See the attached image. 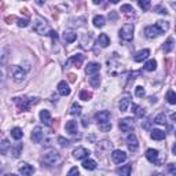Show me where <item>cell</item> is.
Listing matches in <instances>:
<instances>
[{"label": "cell", "mask_w": 176, "mask_h": 176, "mask_svg": "<svg viewBox=\"0 0 176 176\" xmlns=\"http://www.w3.org/2000/svg\"><path fill=\"white\" fill-rule=\"evenodd\" d=\"M76 39H77V34L74 32H65L63 33V40L66 41V43H73Z\"/></svg>", "instance_id": "30"}, {"label": "cell", "mask_w": 176, "mask_h": 176, "mask_svg": "<svg viewBox=\"0 0 176 176\" xmlns=\"http://www.w3.org/2000/svg\"><path fill=\"white\" fill-rule=\"evenodd\" d=\"M135 95L138 96V98H143L144 96V89H143V87H136L135 88Z\"/></svg>", "instance_id": "45"}, {"label": "cell", "mask_w": 176, "mask_h": 176, "mask_svg": "<svg viewBox=\"0 0 176 176\" xmlns=\"http://www.w3.org/2000/svg\"><path fill=\"white\" fill-rule=\"evenodd\" d=\"M88 156H89V151L85 147H77V149L73 150V157L76 160H84Z\"/></svg>", "instance_id": "12"}, {"label": "cell", "mask_w": 176, "mask_h": 176, "mask_svg": "<svg viewBox=\"0 0 176 176\" xmlns=\"http://www.w3.org/2000/svg\"><path fill=\"white\" fill-rule=\"evenodd\" d=\"M110 149H112V142H109V140H102V142H99V144L96 146V153H98V156L101 154V156H105L106 153H109Z\"/></svg>", "instance_id": "8"}, {"label": "cell", "mask_w": 176, "mask_h": 176, "mask_svg": "<svg viewBox=\"0 0 176 176\" xmlns=\"http://www.w3.org/2000/svg\"><path fill=\"white\" fill-rule=\"evenodd\" d=\"M156 26H157V29L160 30L161 33H164V32H167L168 29H169V25H168V22H165V21H157V23H156Z\"/></svg>", "instance_id": "34"}, {"label": "cell", "mask_w": 176, "mask_h": 176, "mask_svg": "<svg viewBox=\"0 0 176 176\" xmlns=\"http://www.w3.org/2000/svg\"><path fill=\"white\" fill-rule=\"evenodd\" d=\"M99 70H101V65L96 63V62H89V63L87 65V68H85V73H87L88 76L99 73Z\"/></svg>", "instance_id": "15"}, {"label": "cell", "mask_w": 176, "mask_h": 176, "mask_svg": "<svg viewBox=\"0 0 176 176\" xmlns=\"http://www.w3.org/2000/svg\"><path fill=\"white\" fill-rule=\"evenodd\" d=\"M48 34L53 37V41L57 44L58 43V34H57V32H55V30H50V33H48Z\"/></svg>", "instance_id": "49"}, {"label": "cell", "mask_w": 176, "mask_h": 176, "mask_svg": "<svg viewBox=\"0 0 176 176\" xmlns=\"http://www.w3.org/2000/svg\"><path fill=\"white\" fill-rule=\"evenodd\" d=\"M129 105H131V99H129L128 95L124 96V98H121V99H120V103H118L120 112H127L128 108H129Z\"/></svg>", "instance_id": "18"}, {"label": "cell", "mask_w": 176, "mask_h": 176, "mask_svg": "<svg viewBox=\"0 0 176 176\" xmlns=\"http://www.w3.org/2000/svg\"><path fill=\"white\" fill-rule=\"evenodd\" d=\"M44 2H46V0H36V3L39 6H41V4H44Z\"/></svg>", "instance_id": "58"}, {"label": "cell", "mask_w": 176, "mask_h": 176, "mask_svg": "<svg viewBox=\"0 0 176 176\" xmlns=\"http://www.w3.org/2000/svg\"><path fill=\"white\" fill-rule=\"evenodd\" d=\"M118 127H120V129H121L123 132H131V131H133V128H135V124H133V120L132 118L125 117V118L120 120Z\"/></svg>", "instance_id": "5"}, {"label": "cell", "mask_w": 176, "mask_h": 176, "mask_svg": "<svg viewBox=\"0 0 176 176\" xmlns=\"http://www.w3.org/2000/svg\"><path fill=\"white\" fill-rule=\"evenodd\" d=\"M144 34H146V37H149V39H156L157 36H160V34H163V33L157 29V26H147V28H144Z\"/></svg>", "instance_id": "14"}, {"label": "cell", "mask_w": 176, "mask_h": 176, "mask_svg": "<svg viewBox=\"0 0 176 176\" xmlns=\"http://www.w3.org/2000/svg\"><path fill=\"white\" fill-rule=\"evenodd\" d=\"M173 43H175V40H173V37H169L167 41L164 43V46H163V50L165 51V53H171L172 50H173Z\"/></svg>", "instance_id": "26"}, {"label": "cell", "mask_w": 176, "mask_h": 176, "mask_svg": "<svg viewBox=\"0 0 176 176\" xmlns=\"http://www.w3.org/2000/svg\"><path fill=\"white\" fill-rule=\"evenodd\" d=\"M83 61H84V55L83 54H76L73 57H70L69 59L66 61V65L65 66L66 68H70L72 65H74L76 68H80V65L83 63Z\"/></svg>", "instance_id": "7"}, {"label": "cell", "mask_w": 176, "mask_h": 176, "mask_svg": "<svg viewBox=\"0 0 176 176\" xmlns=\"http://www.w3.org/2000/svg\"><path fill=\"white\" fill-rule=\"evenodd\" d=\"M58 92H59V95H62V96H68L70 94V88H69L66 81H61L59 84H58Z\"/></svg>", "instance_id": "17"}, {"label": "cell", "mask_w": 176, "mask_h": 176, "mask_svg": "<svg viewBox=\"0 0 176 176\" xmlns=\"http://www.w3.org/2000/svg\"><path fill=\"white\" fill-rule=\"evenodd\" d=\"M40 120H41V121H43L44 124H50V123H51L50 112H48V110H41V112H40Z\"/></svg>", "instance_id": "27"}, {"label": "cell", "mask_w": 176, "mask_h": 176, "mask_svg": "<svg viewBox=\"0 0 176 176\" xmlns=\"http://www.w3.org/2000/svg\"><path fill=\"white\" fill-rule=\"evenodd\" d=\"M10 133H11V136H13L15 140H19L23 136L22 129H21V128H18V127H15V128H13V129H11V132H10Z\"/></svg>", "instance_id": "32"}, {"label": "cell", "mask_w": 176, "mask_h": 176, "mask_svg": "<svg viewBox=\"0 0 176 176\" xmlns=\"http://www.w3.org/2000/svg\"><path fill=\"white\" fill-rule=\"evenodd\" d=\"M132 112L135 113L136 117H143L144 116V110L142 108H139L138 105H132Z\"/></svg>", "instance_id": "42"}, {"label": "cell", "mask_w": 176, "mask_h": 176, "mask_svg": "<svg viewBox=\"0 0 176 176\" xmlns=\"http://www.w3.org/2000/svg\"><path fill=\"white\" fill-rule=\"evenodd\" d=\"M154 11H157V13H160V14H163V15H167V14H168L167 8H164L163 6H156V7H154Z\"/></svg>", "instance_id": "46"}, {"label": "cell", "mask_w": 176, "mask_h": 176, "mask_svg": "<svg viewBox=\"0 0 176 176\" xmlns=\"http://www.w3.org/2000/svg\"><path fill=\"white\" fill-rule=\"evenodd\" d=\"M58 143H59L62 147H68L69 144H70V142H69L68 139H65L63 136H59V138H58Z\"/></svg>", "instance_id": "44"}, {"label": "cell", "mask_w": 176, "mask_h": 176, "mask_svg": "<svg viewBox=\"0 0 176 176\" xmlns=\"http://www.w3.org/2000/svg\"><path fill=\"white\" fill-rule=\"evenodd\" d=\"M150 55V51L149 50H142L139 51V53L135 54V57H133V59H135V62H143L144 59H147Z\"/></svg>", "instance_id": "20"}, {"label": "cell", "mask_w": 176, "mask_h": 176, "mask_svg": "<svg viewBox=\"0 0 176 176\" xmlns=\"http://www.w3.org/2000/svg\"><path fill=\"white\" fill-rule=\"evenodd\" d=\"M89 84L92 85L94 88H98L99 84H101V77H99V74H92L91 77H89Z\"/></svg>", "instance_id": "29"}, {"label": "cell", "mask_w": 176, "mask_h": 176, "mask_svg": "<svg viewBox=\"0 0 176 176\" xmlns=\"http://www.w3.org/2000/svg\"><path fill=\"white\" fill-rule=\"evenodd\" d=\"M78 173H80L78 168H72V169L69 171V175H78Z\"/></svg>", "instance_id": "53"}, {"label": "cell", "mask_w": 176, "mask_h": 176, "mask_svg": "<svg viewBox=\"0 0 176 176\" xmlns=\"http://www.w3.org/2000/svg\"><path fill=\"white\" fill-rule=\"evenodd\" d=\"M33 30L39 34H48L50 33V26H48V23L44 19L37 18L33 23Z\"/></svg>", "instance_id": "2"}, {"label": "cell", "mask_w": 176, "mask_h": 176, "mask_svg": "<svg viewBox=\"0 0 176 176\" xmlns=\"http://www.w3.org/2000/svg\"><path fill=\"white\" fill-rule=\"evenodd\" d=\"M83 125H84V127H88L89 125V121H88L87 118H83Z\"/></svg>", "instance_id": "56"}, {"label": "cell", "mask_w": 176, "mask_h": 176, "mask_svg": "<svg viewBox=\"0 0 176 176\" xmlns=\"http://www.w3.org/2000/svg\"><path fill=\"white\" fill-rule=\"evenodd\" d=\"M3 81H4V77H3V72H2V69H0V85L3 84Z\"/></svg>", "instance_id": "55"}, {"label": "cell", "mask_w": 176, "mask_h": 176, "mask_svg": "<svg viewBox=\"0 0 176 176\" xmlns=\"http://www.w3.org/2000/svg\"><path fill=\"white\" fill-rule=\"evenodd\" d=\"M154 123L160 124V125H165V124H167V116H165V113H161V114H158L156 118H154Z\"/></svg>", "instance_id": "37"}, {"label": "cell", "mask_w": 176, "mask_h": 176, "mask_svg": "<svg viewBox=\"0 0 176 176\" xmlns=\"http://www.w3.org/2000/svg\"><path fill=\"white\" fill-rule=\"evenodd\" d=\"M8 73H10V76H11V77H13L15 81H22V80H25V77H26L25 70H23V69L21 68V66H17V65H13V66H10Z\"/></svg>", "instance_id": "1"}, {"label": "cell", "mask_w": 176, "mask_h": 176, "mask_svg": "<svg viewBox=\"0 0 176 176\" xmlns=\"http://www.w3.org/2000/svg\"><path fill=\"white\" fill-rule=\"evenodd\" d=\"M120 11H123L124 14H127V15H133V11H135V10L132 8V6L124 4V6H121V10H120Z\"/></svg>", "instance_id": "39"}, {"label": "cell", "mask_w": 176, "mask_h": 176, "mask_svg": "<svg viewBox=\"0 0 176 176\" xmlns=\"http://www.w3.org/2000/svg\"><path fill=\"white\" fill-rule=\"evenodd\" d=\"M98 44L101 47H103V48H106L110 44V39H109V36L106 33H102L101 36L98 37Z\"/></svg>", "instance_id": "24"}, {"label": "cell", "mask_w": 176, "mask_h": 176, "mask_svg": "<svg viewBox=\"0 0 176 176\" xmlns=\"http://www.w3.org/2000/svg\"><path fill=\"white\" fill-rule=\"evenodd\" d=\"M172 153L176 154V144H173V147H172Z\"/></svg>", "instance_id": "60"}, {"label": "cell", "mask_w": 176, "mask_h": 176, "mask_svg": "<svg viewBox=\"0 0 176 176\" xmlns=\"http://www.w3.org/2000/svg\"><path fill=\"white\" fill-rule=\"evenodd\" d=\"M80 99L81 101H91L92 99V94L91 92H88L87 89H83L80 92Z\"/></svg>", "instance_id": "40"}, {"label": "cell", "mask_w": 176, "mask_h": 176, "mask_svg": "<svg viewBox=\"0 0 176 176\" xmlns=\"http://www.w3.org/2000/svg\"><path fill=\"white\" fill-rule=\"evenodd\" d=\"M10 142L7 139H3L2 142H0V153L2 154H7V151L10 150Z\"/></svg>", "instance_id": "33"}, {"label": "cell", "mask_w": 176, "mask_h": 176, "mask_svg": "<svg viewBox=\"0 0 176 176\" xmlns=\"http://www.w3.org/2000/svg\"><path fill=\"white\" fill-rule=\"evenodd\" d=\"M22 149H23V144L22 143H17L15 146L11 147V153L14 157H19L21 153H22Z\"/></svg>", "instance_id": "28"}, {"label": "cell", "mask_w": 176, "mask_h": 176, "mask_svg": "<svg viewBox=\"0 0 176 176\" xmlns=\"http://www.w3.org/2000/svg\"><path fill=\"white\" fill-rule=\"evenodd\" d=\"M156 69H157V62L154 59H150V61H147L146 63H144V70L153 72V70H156Z\"/></svg>", "instance_id": "35"}, {"label": "cell", "mask_w": 176, "mask_h": 176, "mask_svg": "<svg viewBox=\"0 0 176 176\" xmlns=\"http://www.w3.org/2000/svg\"><path fill=\"white\" fill-rule=\"evenodd\" d=\"M171 63H172V61H171V59H165V65H167V72H169Z\"/></svg>", "instance_id": "54"}, {"label": "cell", "mask_w": 176, "mask_h": 176, "mask_svg": "<svg viewBox=\"0 0 176 176\" xmlns=\"http://www.w3.org/2000/svg\"><path fill=\"white\" fill-rule=\"evenodd\" d=\"M69 113H70L72 116H78V114H81V106L78 105L77 102H74L73 105L70 106V112H69Z\"/></svg>", "instance_id": "31"}, {"label": "cell", "mask_w": 176, "mask_h": 176, "mask_svg": "<svg viewBox=\"0 0 176 176\" xmlns=\"http://www.w3.org/2000/svg\"><path fill=\"white\" fill-rule=\"evenodd\" d=\"M109 19H112V21H116V19H117L116 11H110V13H109Z\"/></svg>", "instance_id": "52"}, {"label": "cell", "mask_w": 176, "mask_h": 176, "mask_svg": "<svg viewBox=\"0 0 176 176\" xmlns=\"http://www.w3.org/2000/svg\"><path fill=\"white\" fill-rule=\"evenodd\" d=\"M66 132H69L70 135H76V133H77V121H73V120L68 121L66 123Z\"/></svg>", "instance_id": "22"}, {"label": "cell", "mask_w": 176, "mask_h": 176, "mask_svg": "<svg viewBox=\"0 0 176 176\" xmlns=\"http://www.w3.org/2000/svg\"><path fill=\"white\" fill-rule=\"evenodd\" d=\"M120 37L125 41H131L133 39V25L132 23H125L120 29Z\"/></svg>", "instance_id": "3"}, {"label": "cell", "mask_w": 176, "mask_h": 176, "mask_svg": "<svg viewBox=\"0 0 176 176\" xmlns=\"http://www.w3.org/2000/svg\"><path fill=\"white\" fill-rule=\"evenodd\" d=\"M150 136H151V139H154V140H164L165 136H167V133L161 129H153L150 133Z\"/></svg>", "instance_id": "21"}, {"label": "cell", "mask_w": 176, "mask_h": 176, "mask_svg": "<svg viewBox=\"0 0 176 176\" xmlns=\"http://www.w3.org/2000/svg\"><path fill=\"white\" fill-rule=\"evenodd\" d=\"M92 23H94L95 28H103L106 23V19L103 15H95L94 19H92Z\"/></svg>", "instance_id": "23"}, {"label": "cell", "mask_w": 176, "mask_h": 176, "mask_svg": "<svg viewBox=\"0 0 176 176\" xmlns=\"http://www.w3.org/2000/svg\"><path fill=\"white\" fill-rule=\"evenodd\" d=\"M99 125V129L102 131V132H108V131L112 129V124L110 123H103V124H98Z\"/></svg>", "instance_id": "43"}, {"label": "cell", "mask_w": 176, "mask_h": 176, "mask_svg": "<svg viewBox=\"0 0 176 176\" xmlns=\"http://www.w3.org/2000/svg\"><path fill=\"white\" fill-rule=\"evenodd\" d=\"M127 146L131 151H136L138 147H139V143H138V138L133 135V133H129L127 136Z\"/></svg>", "instance_id": "9"}, {"label": "cell", "mask_w": 176, "mask_h": 176, "mask_svg": "<svg viewBox=\"0 0 176 176\" xmlns=\"http://www.w3.org/2000/svg\"><path fill=\"white\" fill-rule=\"evenodd\" d=\"M83 167L88 171H94V169H96V163L94 160H85L84 163H83Z\"/></svg>", "instance_id": "36"}, {"label": "cell", "mask_w": 176, "mask_h": 176, "mask_svg": "<svg viewBox=\"0 0 176 176\" xmlns=\"http://www.w3.org/2000/svg\"><path fill=\"white\" fill-rule=\"evenodd\" d=\"M68 80L70 83H76V80H77V76H76L74 73H68Z\"/></svg>", "instance_id": "50"}, {"label": "cell", "mask_w": 176, "mask_h": 176, "mask_svg": "<svg viewBox=\"0 0 176 176\" xmlns=\"http://www.w3.org/2000/svg\"><path fill=\"white\" fill-rule=\"evenodd\" d=\"M168 172L171 175H176V165L175 164H168Z\"/></svg>", "instance_id": "48"}, {"label": "cell", "mask_w": 176, "mask_h": 176, "mask_svg": "<svg viewBox=\"0 0 176 176\" xmlns=\"http://www.w3.org/2000/svg\"><path fill=\"white\" fill-rule=\"evenodd\" d=\"M102 2H103V0H92V3H94V4H101Z\"/></svg>", "instance_id": "57"}, {"label": "cell", "mask_w": 176, "mask_h": 176, "mask_svg": "<svg viewBox=\"0 0 176 176\" xmlns=\"http://www.w3.org/2000/svg\"><path fill=\"white\" fill-rule=\"evenodd\" d=\"M117 173L118 175H125V176H128L131 172H132V165H124V167H120V168H117Z\"/></svg>", "instance_id": "25"}, {"label": "cell", "mask_w": 176, "mask_h": 176, "mask_svg": "<svg viewBox=\"0 0 176 176\" xmlns=\"http://www.w3.org/2000/svg\"><path fill=\"white\" fill-rule=\"evenodd\" d=\"M110 2H112V3H113V4H117V3H118V2H120V0H110Z\"/></svg>", "instance_id": "61"}, {"label": "cell", "mask_w": 176, "mask_h": 176, "mask_svg": "<svg viewBox=\"0 0 176 176\" xmlns=\"http://www.w3.org/2000/svg\"><path fill=\"white\" fill-rule=\"evenodd\" d=\"M43 136H44V133H43V129H41V127H34L33 131H32V140L34 143H40L41 140H43Z\"/></svg>", "instance_id": "13"}, {"label": "cell", "mask_w": 176, "mask_h": 176, "mask_svg": "<svg viewBox=\"0 0 176 176\" xmlns=\"http://www.w3.org/2000/svg\"><path fill=\"white\" fill-rule=\"evenodd\" d=\"M73 2H78V0H73Z\"/></svg>", "instance_id": "62"}, {"label": "cell", "mask_w": 176, "mask_h": 176, "mask_svg": "<svg viewBox=\"0 0 176 176\" xmlns=\"http://www.w3.org/2000/svg\"><path fill=\"white\" fill-rule=\"evenodd\" d=\"M17 22H18V26L19 28H26V26H29V21L28 19H17Z\"/></svg>", "instance_id": "47"}, {"label": "cell", "mask_w": 176, "mask_h": 176, "mask_svg": "<svg viewBox=\"0 0 176 176\" xmlns=\"http://www.w3.org/2000/svg\"><path fill=\"white\" fill-rule=\"evenodd\" d=\"M43 161H44V164H47V165H55L57 163L61 161V154L58 153V151H50V153H47L46 156L43 157Z\"/></svg>", "instance_id": "4"}, {"label": "cell", "mask_w": 176, "mask_h": 176, "mask_svg": "<svg viewBox=\"0 0 176 176\" xmlns=\"http://www.w3.org/2000/svg\"><path fill=\"white\" fill-rule=\"evenodd\" d=\"M14 102L17 103L18 109L22 110V112H26V110L30 108V105H32L30 98H26V96H22V98H14Z\"/></svg>", "instance_id": "6"}, {"label": "cell", "mask_w": 176, "mask_h": 176, "mask_svg": "<svg viewBox=\"0 0 176 176\" xmlns=\"http://www.w3.org/2000/svg\"><path fill=\"white\" fill-rule=\"evenodd\" d=\"M21 167H19V173H22V175H32L33 172H34V168L32 167V165H29V164H26V163H22V164H19Z\"/></svg>", "instance_id": "19"}, {"label": "cell", "mask_w": 176, "mask_h": 176, "mask_svg": "<svg viewBox=\"0 0 176 176\" xmlns=\"http://www.w3.org/2000/svg\"><path fill=\"white\" fill-rule=\"evenodd\" d=\"M22 13L25 14V15H28V17H29V13H28V10H26V8H23V10H22Z\"/></svg>", "instance_id": "59"}, {"label": "cell", "mask_w": 176, "mask_h": 176, "mask_svg": "<svg viewBox=\"0 0 176 176\" xmlns=\"http://www.w3.org/2000/svg\"><path fill=\"white\" fill-rule=\"evenodd\" d=\"M110 112L108 110H102V112L96 113L95 114V120L98 121V124H103V123H110Z\"/></svg>", "instance_id": "10"}, {"label": "cell", "mask_w": 176, "mask_h": 176, "mask_svg": "<svg viewBox=\"0 0 176 176\" xmlns=\"http://www.w3.org/2000/svg\"><path fill=\"white\" fill-rule=\"evenodd\" d=\"M150 0H138V4H139V7L142 10H144V11H147V10L150 8Z\"/></svg>", "instance_id": "41"}, {"label": "cell", "mask_w": 176, "mask_h": 176, "mask_svg": "<svg viewBox=\"0 0 176 176\" xmlns=\"http://www.w3.org/2000/svg\"><path fill=\"white\" fill-rule=\"evenodd\" d=\"M167 99H168V102H169L171 105H175L176 103V94H175L173 89H169V91L167 92Z\"/></svg>", "instance_id": "38"}, {"label": "cell", "mask_w": 176, "mask_h": 176, "mask_svg": "<svg viewBox=\"0 0 176 176\" xmlns=\"http://www.w3.org/2000/svg\"><path fill=\"white\" fill-rule=\"evenodd\" d=\"M14 21H17V18L14 15H8V17H6V22L7 23H13Z\"/></svg>", "instance_id": "51"}, {"label": "cell", "mask_w": 176, "mask_h": 176, "mask_svg": "<svg viewBox=\"0 0 176 176\" xmlns=\"http://www.w3.org/2000/svg\"><path fill=\"white\" fill-rule=\"evenodd\" d=\"M146 158L151 164H158V150L149 149L146 151Z\"/></svg>", "instance_id": "16"}, {"label": "cell", "mask_w": 176, "mask_h": 176, "mask_svg": "<svg viewBox=\"0 0 176 176\" xmlns=\"http://www.w3.org/2000/svg\"><path fill=\"white\" fill-rule=\"evenodd\" d=\"M112 160H113V163H116V164H121L127 160V154L124 153L123 150H114L112 153Z\"/></svg>", "instance_id": "11"}]
</instances>
